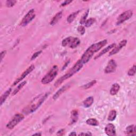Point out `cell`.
Instances as JSON below:
<instances>
[{"label": "cell", "mask_w": 136, "mask_h": 136, "mask_svg": "<svg viewBox=\"0 0 136 136\" xmlns=\"http://www.w3.org/2000/svg\"><path fill=\"white\" fill-rule=\"evenodd\" d=\"M86 123L88 125L92 126H97L99 124L98 121L94 118H90L86 121Z\"/></svg>", "instance_id": "24"}, {"label": "cell", "mask_w": 136, "mask_h": 136, "mask_svg": "<svg viewBox=\"0 0 136 136\" xmlns=\"http://www.w3.org/2000/svg\"><path fill=\"white\" fill-rule=\"evenodd\" d=\"M58 70L57 66L54 65L50 71L41 79V82L43 85H46L52 82L57 76Z\"/></svg>", "instance_id": "4"}, {"label": "cell", "mask_w": 136, "mask_h": 136, "mask_svg": "<svg viewBox=\"0 0 136 136\" xmlns=\"http://www.w3.org/2000/svg\"><path fill=\"white\" fill-rule=\"evenodd\" d=\"M64 134V130L62 129V130H60V131H58V132L57 133V135H62Z\"/></svg>", "instance_id": "34"}, {"label": "cell", "mask_w": 136, "mask_h": 136, "mask_svg": "<svg viewBox=\"0 0 136 136\" xmlns=\"http://www.w3.org/2000/svg\"><path fill=\"white\" fill-rule=\"evenodd\" d=\"M135 69H136V66L135 64L133 65V66L131 67L129 69V70L128 72V75L129 76H133L135 74Z\"/></svg>", "instance_id": "27"}, {"label": "cell", "mask_w": 136, "mask_h": 136, "mask_svg": "<svg viewBox=\"0 0 136 136\" xmlns=\"http://www.w3.org/2000/svg\"><path fill=\"white\" fill-rule=\"evenodd\" d=\"M116 46V44L115 43H113L110 45H109V46H108L107 47H106V48H105L104 50H103L98 54V55H97L95 57V59H97L99 57H100L101 56H103L104 54H105V53H106L107 52L110 51L112 49H113V48H114Z\"/></svg>", "instance_id": "14"}, {"label": "cell", "mask_w": 136, "mask_h": 136, "mask_svg": "<svg viewBox=\"0 0 136 136\" xmlns=\"http://www.w3.org/2000/svg\"><path fill=\"white\" fill-rule=\"evenodd\" d=\"M127 43V41L126 40H123L121 41L119 44L117 45H116L114 48H113V50L109 52V56H112L113 55H114L117 53H118L124 46H125Z\"/></svg>", "instance_id": "11"}, {"label": "cell", "mask_w": 136, "mask_h": 136, "mask_svg": "<svg viewBox=\"0 0 136 136\" xmlns=\"http://www.w3.org/2000/svg\"><path fill=\"white\" fill-rule=\"evenodd\" d=\"M62 12L60 11L57 13L55 15L53 18L52 20L50 22V25L51 26H54L56 25L57 22L59 21V20L62 18Z\"/></svg>", "instance_id": "15"}, {"label": "cell", "mask_w": 136, "mask_h": 136, "mask_svg": "<svg viewBox=\"0 0 136 136\" xmlns=\"http://www.w3.org/2000/svg\"><path fill=\"white\" fill-rule=\"evenodd\" d=\"M41 135V134L40 133H35L33 134V135Z\"/></svg>", "instance_id": "37"}, {"label": "cell", "mask_w": 136, "mask_h": 136, "mask_svg": "<svg viewBox=\"0 0 136 136\" xmlns=\"http://www.w3.org/2000/svg\"><path fill=\"white\" fill-rule=\"evenodd\" d=\"M6 53H7L6 51H4L1 53V62L3 60V59Z\"/></svg>", "instance_id": "33"}, {"label": "cell", "mask_w": 136, "mask_h": 136, "mask_svg": "<svg viewBox=\"0 0 136 136\" xmlns=\"http://www.w3.org/2000/svg\"><path fill=\"white\" fill-rule=\"evenodd\" d=\"M83 64L81 62L80 60H78L77 63L75 64V65L71 68V69L68 71L66 74H65L64 76H62L61 78H60L54 83L55 87H57L60 85H61L64 80L67 79L68 78H70L72 76H74L75 74L77 73L79 70L81 69V68L83 66Z\"/></svg>", "instance_id": "3"}, {"label": "cell", "mask_w": 136, "mask_h": 136, "mask_svg": "<svg viewBox=\"0 0 136 136\" xmlns=\"http://www.w3.org/2000/svg\"><path fill=\"white\" fill-rule=\"evenodd\" d=\"M26 83H27V82L26 81H23V82H22L20 85H19L18 86H17V87L13 90V93H12V95H15V94H17L20 90L24 87V86H25V85H26Z\"/></svg>", "instance_id": "23"}, {"label": "cell", "mask_w": 136, "mask_h": 136, "mask_svg": "<svg viewBox=\"0 0 136 136\" xmlns=\"http://www.w3.org/2000/svg\"><path fill=\"white\" fill-rule=\"evenodd\" d=\"M49 95V94L48 93L43 95H39L38 97H36L29 105L25 107V108L23 110L24 113L25 114H28L29 113L35 112L41 106L44 101L48 97Z\"/></svg>", "instance_id": "2"}, {"label": "cell", "mask_w": 136, "mask_h": 136, "mask_svg": "<svg viewBox=\"0 0 136 136\" xmlns=\"http://www.w3.org/2000/svg\"><path fill=\"white\" fill-rule=\"evenodd\" d=\"M42 51H38L36 53H35L33 55H32V57L31 58V60H35L36 58H37L41 53Z\"/></svg>", "instance_id": "31"}, {"label": "cell", "mask_w": 136, "mask_h": 136, "mask_svg": "<svg viewBox=\"0 0 136 136\" xmlns=\"http://www.w3.org/2000/svg\"><path fill=\"white\" fill-rule=\"evenodd\" d=\"M24 118H25L24 116L21 114L18 113V114H15V116L13 117V118L7 124V128L9 129H13L17 124H18L21 121L23 120Z\"/></svg>", "instance_id": "6"}, {"label": "cell", "mask_w": 136, "mask_h": 136, "mask_svg": "<svg viewBox=\"0 0 136 136\" xmlns=\"http://www.w3.org/2000/svg\"><path fill=\"white\" fill-rule=\"evenodd\" d=\"M35 17L36 14L35 13L34 9L30 10L22 19L21 22V26L23 27L26 26L35 18Z\"/></svg>", "instance_id": "7"}, {"label": "cell", "mask_w": 136, "mask_h": 136, "mask_svg": "<svg viewBox=\"0 0 136 136\" xmlns=\"http://www.w3.org/2000/svg\"><path fill=\"white\" fill-rule=\"evenodd\" d=\"M79 12H80V11H78L77 12L71 13L70 15L68 16V17L67 18V22H68V23H71V22H72L74 21V20L75 19V18H76V17L79 14Z\"/></svg>", "instance_id": "21"}, {"label": "cell", "mask_w": 136, "mask_h": 136, "mask_svg": "<svg viewBox=\"0 0 136 136\" xmlns=\"http://www.w3.org/2000/svg\"><path fill=\"white\" fill-rule=\"evenodd\" d=\"M88 12H89V10H88L86 13L85 14H84V15L82 17V18H81L80 19V23L82 25V24H84L85 23V22L86 21V19H87V17L88 16Z\"/></svg>", "instance_id": "29"}, {"label": "cell", "mask_w": 136, "mask_h": 136, "mask_svg": "<svg viewBox=\"0 0 136 136\" xmlns=\"http://www.w3.org/2000/svg\"><path fill=\"white\" fill-rule=\"evenodd\" d=\"M11 91H12V89L9 88L1 96V105H2V104L4 103V102L7 99V98L8 97L9 95L11 94Z\"/></svg>", "instance_id": "20"}, {"label": "cell", "mask_w": 136, "mask_h": 136, "mask_svg": "<svg viewBox=\"0 0 136 136\" xmlns=\"http://www.w3.org/2000/svg\"><path fill=\"white\" fill-rule=\"evenodd\" d=\"M16 3L17 1L15 0H8L6 2V6L8 8H11L13 7Z\"/></svg>", "instance_id": "28"}, {"label": "cell", "mask_w": 136, "mask_h": 136, "mask_svg": "<svg viewBox=\"0 0 136 136\" xmlns=\"http://www.w3.org/2000/svg\"><path fill=\"white\" fill-rule=\"evenodd\" d=\"M94 103V98L92 96L87 98L83 102V105L85 107H89Z\"/></svg>", "instance_id": "19"}, {"label": "cell", "mask_w": 136, "mask_h": 136, "mask_svg": "<svg viewBox=\"0 0 136 136\" xmlns=\"http://www.w3.org/2000/svg\"><path fill=\"white\" fill-rule=\"evenodd\" d=\"M92 135V134L90 133V132H88V133H81L78 134V135Z\"/></svg>", "instance_id": "35"}, {"label": "cell", "mask_w": 136, "mask_h": 136, "mask_svg": "<svg viewBox=\"0 0 136 136\" xmlns=\"http://www.w3.org/2000/svg\"><path fill=\"white\" fill-rule=\"evenodd\" d=\"M35 69V65H32L29 67H28L26 70H25L22 74L13 83V86H15L17 83H18L20 81L23 80L24 78H26V76H27L30 73H31Z\"/></svg>", "instance_id": "10"}, {"label": "cell", "mask_w": 136, "mask_h": 136, "mask_svg": "<svg viewBox=\"0 0 136 136\" xmlns=\"http://www.w3.org/2000/svg\"><path fill=\"white\" fill-rule=\"evenodd\" d=\"M78 32L80 34L83 35L85 33V28L82 26H80L78 27Z\"/></svg>", "instance_id": "30"}, {"label": "cell", "mask_w": 136, "mask_h": 136, "mask_svg": "<svg viewBox=\"0 0 136 136\" xmlns=\"http://www.w3.org/2000/svg\"><path fill=\"white\" fill-rule=\"evenodd\" d=\"M120 88V86L118 83H114L112 86V87L111 88L110 94L112 96L117 95L119 91Z\"/></svg>", "instance_id": "17"}, {"label": "cell", "mask_w": 136, "mask_h": 136, "mask_svg": "<svg viewBox=\"0 0 136 136\" xmlns=\"http://www.w3.org/2000/svg\"><path fill=\"white\" fill-rule=\"evenodd\" d=\"M125 133L129 135H135L136 134V128L134 125H131L127 127Z\"/></svg>", "instance_id": "16"}, {"label": "cell", "mask_w": 136, "mask_h": 136, "mask_svg": "<svg viewBox=\"0 0 136 136\" xmlns=\"http://www.w3.org/2000/svg\"><path fill=\"white\" fill-rule=\"evenodd\" d=\"M105 133L108 136H114L116 135L115 126L112 123H109L105 128Z\"/></svg>", "instance_id": "12"}, {"label": "cell", "mask_w": 136, "mask_h": 136, "mask_svg": "<svg viewBox=\"0 0 136 136\" xmlns=\"http://www.w3.org/2000/svg\"><path fill=\"white\" fill-rule=\"evenodd\" d=\"M132 15L133 12L131 10H128L123 12L118 17L117 21V25H119L123 23L124 22H125V21L129 19L131 17H132Z\"/></svg>", "instance_id": "8"}, {"label": "cell", "mask_w": 136, "mask_h": 136, "mask_svg": "<svg viewBox=\"0 0 136 136\" xmlns=\"http://www.w3.org/2000/svg\"><path fill=\"white\" fill-rule=\"evenodd\" d=\"M80 43V40L78 38L69 37L64 39L62 41V45L63 47H69L71 49L77 48Z\"/></svg>", "instance_id": "5"}, {"label": "cell", "mask_w": 136, "mask_h": 136, "mask_svg": "<svg viewBox=\"0 0 136 136\" xmlns=\"http://www.w3.org/2000/svg\"><path fill=\"white\" fill-rule=\"evenodd\" d=\"M96 80H92L91 82H90L83 86H82L81 87L82 88H83V89H87L88 88H90V87H92V86H93L95 84H96Z\"/></svg>", "instance_id": "26"}, {"label": "cell", "mask_w": 136, "mask_h": 136, "mask_svg": "<svg viewBox=\"0 0 136 136\" xmlns=\"http://www.w3.org/2000/svg\"><path fill=\"white\" fill-rule=\"evenodd\" d=\"M77 135V133L75 132H71V133H70L69 135L71 136V135Z\"/></svg>", "instance_id": "36"}, {"label": "cell", "mask_w": 136, "mask_h": 136, "mask_svg": "<svg viewBox=\"0 0 136 136\" xmlns=\"http://www.w3.org/2000/svg\"><path fill=\"white\" fill-rule=\"evenodd\" d=\"M117 64L116 62L114 60H111L107 63V66H106L104 70L105 74H110L114 72L117 69Z\"/></svg>", "instance_id": "9"}, {"label": "cell", "mask_w": 136, "mask_h": 136, "mask_svg": "<svg viewBox=\"0 0 136 136\" xmlns=\"http://www.w3.org/2000/svg\"><path fill=\"white\" fill-rule=\"evenodd\" d=\"M117 112L116 110L113 109V110L111 111V112H109V114H108V118H107L108 120L109 121H114L117 117Z\"/></svg>", "instance_id": "22"}, {"label": "cell", "mask_w": 136, "mask_h": 136, "mask_svg": "<svg viewBox=\"0 0 136 136\" xmlns=\"http://www.w3.org/2000/svg\"><path fill=\"white\" fill-rule=\"evenodd\" d=\"M96 21L95 19L94 18H90L88 19L86 21L85 23L84 24L85 25V27H89L90 26H91L93 24H94Z\"/></svg>", "instance_id": "25"}, {"label": "cell", "mask_w": 136, "mask_h": 136, "mask_svg": "<svg viewBox=\"0 0 136 136\" xmlns=\"http://www.w3.org/2000/svg\"><path fill=\"white\" fill-rule=\"evenodd\" d=\"M78 110L74 109L71 112V120H70V123L74 124L75 123L78 119Z\"/></svg>", "instance_id": "18"}, {"label": "cell", "mask_w": 136, "mask_h": 136, "mask_svg": "<svg viewBox=\"0 0 136 136\" xmlns=\"http://www.w3.org/2000/svg\"><path fill=\"white\" fill-rule=\"evenodd\" d=\"M107 40L106 39L103 40L92 45L83 54L81 57L80 61L84 64L88 63L90 60L92 59L94 54L100 51L105 45H106Z\"/></svg>", "instance_id": "1"}, {"label": "cell", "mask_w": 136, "mask_h": 136, "mask_svg": "<svg viewBox=\"0 0 136 136\" xmlns=\"http://www.w3.org/2000/svg\"><path fill=\"white\" fill-rule=\"evenodd\" d=\"M70 87V84H66L65 86H63L62 88H61L60 89V90H59L58 91L53 95V100H56L57 98H58V97L62 95L64 92H65L67 89H68L69 88V87Z\"/></svg>", "instance_id": "13"}, {"label": "cell", "mask_w": 136, "mask_h": 136, "mask_svg": "<svg viewBox=\"0 0 136 136\" xmlns=\"http://www.w3.org/2000/svg\"><path fill=\"white\" fill-rule=\"evenodd\" d=\"M72 2V1H65L64 2H63V3L61 4V7H65V6H67V5H68V4H69L71 3Z\"/></svg>", "instance_id": "32"}]
</instances>
